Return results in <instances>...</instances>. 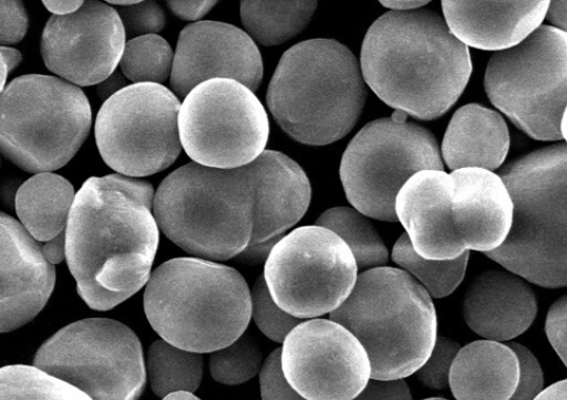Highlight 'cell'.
Returning a JSON list of instances; mask_svg holds the SVG:
<instances>
[{
  "instance_id": "8d00e7d4",
  "label": "cell",
  "mask_w": 567,
  "mask_h": 400,
  "mask_svg": "<svg viewBox=\"0 0 567 400\" xmlns=\"http://www.w3.org/2000/svg\"><path fill=\"white\" fill-rule=\"evenodd\" d=\"M508 346L516 351L522 368L518 388L509 400H536L544 391V372L539 360L520 343H509Z\"/></svg>"
},
{
  "instance_id": "277c9868",
  "label": "cell",
  "mask_w": 567,
  "mask_h": 400,
  "mask_svg": "<svg viewBox=\"0 0 567 400\" xmlns=\"http://www.w3.org/2000/svg\"><path fill=\"white\" fill-rule=\"evenodd\" d=\"M144 309L151 327L169 345L214 354L247 331L252 318L251 291L228 265L179 257L151 275Z\"/></svg>"
},
{
  "instance_id": "603a6c76",
  "label": "cell",
  "mask_w": 567,
  "mask_h": 400,
  "mask_svg": "<svg viewBox=\"0 0 567 400\" xmlns=\"http://www.w3.org/2000/svg\"><path fill=\"white\" fill-rule=\"evenodd\" d=\"M509 133L499 113L478 104L460 108L449 124L442 158L453 171L463 168L498 169L507 158Z\"/></svg>"
},
{
  "instance_id": "6da1fadb",
  "label": "cell",
  "mask_w": 567,
  "mask_h": 400,
  "mask_svg": "<svg viewBox=\"0 0 567 400\" xmlns=\"http://www.w3.org/2000/svg\"><path fill=\"white\" fill-rule=\"evenodd\" d=\"M361 69L365 83L386 105L434 120L461 98L472 61L445 18L420 9L377 19L365 35Z\"/></svg>"
},
{
  "instance_id": "d6986e66",
  "label": "cell",
  "mask_w": 567,
  "mask_h": 400,
  "mask_svg": "<svg viewBox=\"0 0 567 400\" xmlns=\"http://www.w3.org/2000/svg\"><path fill=\"white\" fill-rule=\"evenodd\" d=\"M54 265L22 223L2 213V333L27 326L47 306Z\"/></svg>"
},
{
  "instance_id": "9c48e42d",
  "label": "cell",
  "mask_w": 567,
  "mask_h": 400,
  "mask_svg": "<svg viewBox=\"0 0 567 400\" xmlns=\"http://www.w3.org/2000/svg\"><path fill=\"white\" fill-rule=\"evenodd\" d=\"M2 154L32 175L51 173L79 154L91 128L84 92L64 80L29 74L2 93Z\"/></svg>"
},
{
  "instance_id": "836d02e7",
  "label": "cell",
  "mask_w": 567,
  "mask_h": 400,
  "mask_svg": "<svg viewBox=\"0 0 567 400\" xmlns=\"http://www.w3.org/2000/svg\"><path fill=\"white\" fill-rule=\"evenodd\" d=\"M462 347L456 340L439 337L426 364L415 372L420 382L432 390H443L450 387V373Z\"/></svg>"
},
{
  "instance_id": "5bb4252c",
  "label": "cell",
  "mask_w": 567,
  "mask_h": 400,
  "mask_svg": "<svg viewBox=\"0 0 567 400\" xmlns=\"http://www.w3.org/2000/svg\"><path fill=\"white\" fill-rule=\"evenodd\" d=\"M358 272L348 244L315 224L298 228L277 243L264 277L279 308L309 320L342 307L354 290Z\"/></svg>"
},
{
  "instance_id": "74e56055",
  "label": "cell",
  "mask_w": 567,
  "mask_h": 400,
  "mask_svg": "<svg viewBox=\"0 0 567 400\" xmlns=\"http://www.w3.org/2000/svg\"><path fill=\"white\" fill-rule=\"evenodd\" d=\"M2 46L18 44L24 40L29 29L25 7L16 0H2Z\"/></svg>"
},
{
  "instance_id": "c3c4849f",
  "label": "cell",
  "mask_w": 567,
  "mask_h": 400,
  "mask_svg": "<svg viewBox=\"0 0 567 400\" xmlns=\"http://www.w3.org/2000/svg\"><path fill=\"white\" fill-rule=\"evenodd\" d=\"M43 4L48 11L52 12L54 15H68L79 11L84 2L74 0V2H44Z\"/></svg>"
},
{
  "instance_id": "5b68a950",
  "label": "cell",
  "mask_w": 567,
  "mask_h": 400,
  "mask_svg": "<svg viewBox=\"0 0 567 400\" xmlns=\"http://www.w3.org/2000/svg\"><path fill=\"white\" fill-rule=\"evenodd\" d=\"M354 54L333 40L302 42L282 54L268 106L293 140L324 146L343 139L365 106L368 91Z\"/></svg>"
},
{
  "instance_id": "b9f144b4",
  "label": "cell",
  "mask_w": 567,
  "mask_h": 400,
  "mask_svg": "<svg viewBox=\"0 0 567 400\" xmlns=\"http://www.w3.org/2000/svg\"><path fill=\"white\" fill-rule=\"evenodd\" d=\"M216 6L217 2H214V0H210V2H167L168 9L187 22L198 21Z\"/></svg>"
},
{
  "instance_id": "8992f818",
  "label": "cell",
  "mask_w": 567,
  "mask_h": 400,
  "mask_svg": "<svg viewBox=\"0 0 567 400\" xmlns=\"http://www.w3.org/2000/svg\"><path fill=\"white\" fill-rule=\"evenodd\" d=\"M330 319L362 343L371 379L417 372L437 341V312L423 285L403 270L381 266L358 275L354 290Z\"/></svg>"
},
{
  "instance_id": "e575fe53",
  "label": "cell",
  "mask_w": 567,
  "mask_h": 400,
  "mask_svg": "<svg viewBox=\"0 0 567 400\" xmlns=\"http://www.w3.org/2000/svg\"><path fill=\"white\" fill-rule=\"evenodd\" d=\"M126 36L135 38L157 34L165 28L163 9L155 2H137L134 6L116 9Z\"/></svg>"
},
{
  "instance_id": "7402d4cb",
  "label": "cell",
  "mask_w": 567,
  "mask_h": 400,
  "mask_svg": "<svg viewBox=\"0 0 567 400\" xmlns=\"http://www.w3.org/2000/svg\"><path fill=\"white\" fill-rule=\"evenodd\" d=\"M550 2H443L445 22L466 46L506 51L542 27Z\"/></svg>"
},
{
  "instance_id": "ee69618b",
  "label": "cell",
  "mask_w": 567,
  "mask_h": 400,
  "mask_svg": "<svg viewBox=\"0 0 567 400\" xmlns=\"http://www.w3.org/2000/svg\"><path fill=\"white\" fill-rule=\"evenodd\" d=\"M127 86L130 85L125 78V75L122 73V71H116L110 75L106 81L97 85V95L100 99L105 103L111 97H113V95L117 94Z\"/></svg>"
},
{
  "instance_id": "4316f807",
  "label": "cell",
  "mask_w": 567,
  "mask_h": 400,
  "mask_svg": "<svg viewBox=\"0 0 567 400\" xmlns=\"http://www.w3.org/2000/svg\"><path fill=\"white\" fill-rule=\"evenodd\" d=\"M204 359L202 354L169 345L164 339L151 345L146 373L156 396L165 398L176 392L194 393L202 383Z\"/></svg>"
},
{
  "instance_id": "681fc988",
  "label": "cell",
  "mask_w": 567,
  "mask_h": 400,
  "mask_svg": "<svg viewBox=\"0 0 567 400\" xmlns=\"http://www.w3.org/2000/svg\"><path fill=\"white\" fill-rule=\"evenodd\" d=\"M536 400H567V379L544 389Z\"/></svg>"
},
{
  "instance_id": "44dd1931",
  "label": "cell",
  "mask_w": 567,
  "mask_h": 400,
  "mask_svg": "<svg viewBox=\"0 0 567 400\" xmlns=\"http://www.w3.org/2000/svg\"><path fill=\"white\" fill-rule=\"evenodd\" d=\"M248 168L257 196L251 244L286 235L310 206L311 185L305 169L275 150L264 151Z\"/></svg>"
},
{
  "instance_id": "2e32d148",
  "label": "cell",
  "mask_w": 567,
  "mask_h": 400,
  "mask_svg": "<svg viewBox=\"0 0 567 400\" xmlns=\"http://www.w3.org/2000/svg\"><path fill=\"white\" fill-rule=\"evenodd\" d=\"M281 368L307 400H352L371 379L362 343L331 319L299 324L282 343Z\"/></svg>"
},
{
  "instance_id": "f35d334b",
  "label": "cell",
  "mask_w": 567,
  "mask_h": 400,
  "mask_svg": "<svg viewBox=\"0 0 567 400\" xmlns=\"http://www.w3.org/2000/svg\"><path fill=\"white\" fill-rule=\"evenodd\" d=\"M545 331L567 368V294L557 299L546 316Z\"/></svg>"
},
{
  "instance_id": "d590c367",
  "label": "cell",
  "mask_w": 567,
  "mask_h": 400,
  "mask_svg": "<svg viewBox=\"0 0 567 400\" xmlns=\"http://www.w3.org/2000/svg\"><path fill=\"white\" fill-rule=\"evenodd\" d=\"M262 400H307L288 382L281 368V348L274 350L264 361L259 373Z\"/></svg>"
},
{
  "instance_id": "816d5d0a",
  "label": "cell",
  "mask_w": 567,
  "mask_h": 400,
  "mask_svg": "<svg viewBox=\"0 0 567 400\" xmlns=\"http://www.w3.org/2000/svg\"><path fill=\"white\" fill-rule=\"evenodd\" d=\"M163 400H202L192 392H176L173 394H168Z\"/></svg>"
},
{
  "instance_id": "e0dca14e",
  "label": "cell",
  "mask_w": 567,
  "mask_h": 400,
  "mask_svg": "<svg viewBox=\"0 0 567 400\" xmlns=\"http://www.w3.org/2000/svg\"><path fill=\"white\" fill-rule=\"evenodd\" d=\"M126 46L121 18L111 6L84 2L68 15H53L42 36L48 69L75 86L100 85L117 71Z\"/></svg>"
},
{
  "instance_id": "7bdbcfd3",
  "label": "cell",
  "mask_w": 567,
  "mask_h": 400,
  "mask_svg": "<svg viewBox=\"0 0 567 400\" xmlns=\"http://www.w3.org/2000/svg\"><path fill=\"white\" fill-rule=\"evenodd\" d=\"M284 236L286 235L277 236L268 241L251 244L247 248V250H245L240 255L237 256V260L240 263L248 265H258L264 262L267 263L274 251V248Z\"/></svg>"
},
{
  "instance_id": "f1b7e54d",
  "label": "cell",
  "mask_w": 567,
  "mask_h": 400,
  "mask_svg": "<svg viewBox=\"0 0 567 400\" xmlns=\"http://www.w3.org/2000/svg\"><path fill=\"white\" fill-rule=\"evenodd\" d=\"M468 259L470 253L449 261L424 259L414 251L408 234L395 242L392 251L394 263L417 280L432 298H444L457 291L465 277Z\"/></svg>"
},
{
  "instance_id": "f5cc1de1",
  "label": "cell",
  "mask_w": 567,
  "mask_h": 400,
  "mask_svg": "<svg viewBox=\"0 0 567 400\" xmlns=\"http://www.w3.org/2000/svg\"><path fill=\"white\" fill-rule=\"evenodd\" d=\"M560 130H561V137L566 141V145H567V107H566L564 116H563Z\"/></svg>"
},
{
  "instance_id": "52a82bcc",
  "label": "cell",
  "mask_w": 567,
  "mask_h": 400,
  "mask_svg": "<svg viewBox=\"0 0 567 400\" xmlns=\"http://www.w3.org/2000/svg\"><path fill=\"white\" fill-rule=\"evenodd\" d=\"M257 196L248 166L218 169L187 164L156 192L159 230L188 254L226 261L251 244Z\"/></svg>"
},
{
  "instance_id": "9a60e30c",
  "label": "cell",
  "mask_w": 567,
  "mask_h": 400,
  "mask_svg": "<svg viewBox=\"0 0 567 400\" xmlns=\"http://www.w3.org/2000/svg\"><path fill=\"white\" fill-rule=\"evenodd\" d=\"M179 133L182 146L194 162L236 169L266 151L270 124L254 91L236 81L214 80L184 99Z\"/></svg>"
},
{
  "instance_id": "3957f363",
  "label": "cell",
  "mask_w": 567,
  "mask_h": 400,
  "mask_svg": "<svg viewBox=\"0 0 567 400\" xmlns=\"http://www.w3.org/2000/svg\"><path fill=\"white\" fill-rule=\"evenodd\" d=\"M395 214L414 251L427 260H456L498 250L514 222V202L501 176L481 168L424 170L403 187Z\"/></svg>"
},
{
  "instance_id": "4fadbf2b",
  "label": "cell",
  "mask_w": 567,
  "mask_h": 400,
  "mask_svg": "<svg viewBox=\"0 0 567 400\" xmlns=\"http://www.w3.org/2000/svg\"><path fill=\"white\" fill-rule=\"evenodd\" d=\"M177 95L158 84H132L105 102L96 141L118 175L142 178L174 165L182 151Z\"/></svg>"
},
{
  "instance_id": "cb8c5ba5",
  "label": "cell",
  "mask_w": 567,
  "mask_h": 400,
  "mask_svg": "<svg viewBox=\"0 0 567 400\" xmlns=\"http://www.w3.org/2000/svg\"><path fill=\"white\" fill-rule=\"evenodd\" d=\"M520 361L508 345L476 340L462 348L450 373L457 400H509L520 380Z\"/></svg>"
},
{
  "instance_id": "ab89813d",
  "label": "cell",
  "mask_w": 567,
  "mask_h": 400,
  "mask_svg": "<svg viewBox=\"0 0 567 400\" xmlns=\"http://www.w3.org/2000/svg\"><path fill=\"white\" fill-rule=\"evenodd\" d=\"M102 181L106 187L118 190V192L140 201L151 212H154L156 193L153 185L147 181L122 175L106 176L102 178Z\"/></svg>"
},
{
  "instance_id": "f907efd6",
  "label": "cell",
  "mask_w": 567,
  "mask_h": 400,
  "mask_svg": "<svg viewBox=\"0 0 567 400\" xmlns=\"http://www.w3.org/2000/svg\"><path fill=\"white\" fill-rule=\"evenodd\" d=\"M381 4L391 11L408 12L424 9L429 6V2H419V0H415V2H411V0H408V2H396L394 0V2H382Z\"/></svg>"
},
{
  "instance_id": "7a4b0ae2",
  "label": "cell",
  "mask_w": 567,
  "mask_h": 400,
  "mask_svg": "<svg viewBox=\"0 0 567 400\" xmlns=\"http://www.w3.org/2000/svg\"><path fill=\"white\" fill-rule=\"evenodd\" d=\"M158 243V223L143 203L102 178L83 185L66 228V261L91 309L111 310L142 291Z\"/></svg>"
},
{
  "instance_id": "d4e9b609",
  "label": "cell",
  "mask_w": 567,
  "mask_h": 400,
  "mask_svg": "<svg viewBox=\"0 0 567 400\" xmlns=\"http://www.w3.org/2000/svg\"><path fill=\"white\" fill-rule=\"evenodd\" d=\"M75 197L63 177L35 175L18 188L16 212L34 240L48 242L66 231Z\"/></svg>"
},
{
  "instance_id": "1f68e13d",
  "label": "cell",
  "mask_w": 567,
  "mask_h": 400,
  "mask_svg": "<svg viewBox=\"0 0 567 400\" xmlns=\"http://www.w3.org/2000/svg\"><path fill=\"white\" fill-rule=\"evenodd\" d=\"M264 366L262 352L257 340L250 335L213 354L210 371L216 382L225 386H240L249 382Z\"/></svg>"
},
{
  "instance_id": "60d3db41",
  "label": "cell",
  "mask_w": 567,
  "mask_h": 400,
  "mask_svg": "<svg viewBox=\"0 0 567 400\" xmlns=\"http://www.w3.org/2000/svg\"><path fill=\"white\" fill-rule=\"evenodd\" d=\"M352 400H413L404 379H370L365 389Z\"/></svg>"
},
{
  "instance_id": "db71d44e",
  "label": "cell",
  "mask_w": 567,
  "mask_h": 400,
  "mask_svg": "<svg viewBox=\"0 0 567 400\" xmlns=\"http://www.w3.org/2000/svg\"><path fill=\"white\" fill-rule=\"evenodd\" d=\"M424 400H449V399H445V398H427V399H424Z\"/></svg>"
},
{
  "instance_id": "bcb514c9",
  "label": "cell",
  "mask_w": 567,
  "mask_h": 400,
  "mask_svg": "<svg viewBox=\"0 0 567 400\" xmlns=\"http://www.w3.org/2000/svg\"><path fill=\"white\" fill-rule=\"evenodd\" d=\"M23 55L18 50L2 46V93L7 88L9 73L21 64Z\"/></svg>"
},
{
  "instance_id": "30bf717a",
  "label": "cell",
  "mask_w": 567,
  "mask_h": 400,
  "mask_svg": "<svg viewBox=\"0 0 567 400\" xmlns=\"http://www.w3.org/2000/svg\"><path fill=\"white\" fill-rule=\"evenodd\" d=\"M487 97L525 135L559 141L567 107V34L542 25L519 45L489 60Z\"/></svg>"
},
{
  "instance_id": "f6af8a7d",
  "label": "cell",
  "mask_w": 567,
  "mask_h": 400,
  "mask_svg": "<svg viewBox=\"0 0 567 400\" xmlns=\"http://www.w3.org/2000/svg\"><path fill=\"white\" fill-rule=\"evenodd\" d=\"M43 253L53 265L63 262L66 259V231L48 241L43 246Z\"/></svg>"
},
{
  "instance_id": "d6a6232c",
  "label": "cell",
  "mask_w": 567,
  "mask_h": 400,
  "mask_svg": "<svg viewBox=\"0 0 567 400\" xmlns=\"http://www.w3.org/2000/svg\"><path fill=\"white\" fill-rule=\"evenodd\" d=\"M252 318L259 330L271 340L282 345L290 333L305 319L289 315L279 308L268 288L266 277L259 276L251 290Z\"/></svg>"
},
{
  "instance_id": "4dcf8cb0",
  "label": "cell",
  "mask_w": 567,
  "mask_h": 400,
  "mask_svg": "<svg viewBox=\"0 0 567 400\" xmlns=\"http://www.w3.org/2000/svg\"><path fill=\"white\" fill-rule=\"evenodd\" d=\"M2 400H92L81 390L40 369L10 366L2 369Z\"/></svg>"
},
{
  "instance_id": "7c38bea8",
  "label": "cell",
  "mask_w": 567,
  "mask_h": 400,
  "mask_svg": "<svg viewBox=\"0 0 567 400\" xmlns=\"http://www.w3.org/2000/svg\"><path fill=\"white\" fill-rule=\"evenodd\" d=\"M33 367L92 400H138L147 378L140 338L107 318L74 322L54 334L37 351Z\"/></svg>"
},
{
  "instance_id": "ffe728a7",
  "label": "cell",
  "mask_w": 567,
  "mask_h": 400,
  "mask_svg": "<svg viewBox=\"0 0 567 400\" xmlns=\"http://www.w3.org/2000/svg\"><path fill=\"white\" fill-rule=\"evenodd\" d=\"M538 312L534 290L508 271H488L471 283L463 301L467 327L487 340L507 341L533 326Z\"/></svg>"
},
{
  "instance_id": "83f0119b",
  "label": "cell",
  "mask_w": 567,
  "mask_h": 400,
  "mask_svg": "<svg viewBox=\"0 0 567 400\" xmlns=\"http://www.w3.org/2000/svg\"><path fill=\"white\" fill-rule=\"evenodd\" d=\"M316 225L327 228L350 248L358 271L368 272L381 269L389 261V252L374 227L355 209L337 207L329 209L316 221Z\"/></svg>"
},
{
  "instance_id": "ba28073f",
  "label": "cell",
  "mask_w": 567,
  "mask_h": 400,
  "mask_svg": "<svg viewBox=\"0 0 567 400\" xmlns=\"http://www.w3.org/2000/svg\"><path fill=\"white\" fill-rule=\"evenodd\" d=\"M514 202L512 231L485 254L543 288L567 287V145L526 155L502 170Z\"/></svg>"
},
{
  "instance_id": "484cf974",
  "label": "cell",
  "mask_w": 567,
  "mask_h": 400,
  "mask_svg": "<svg viewBox=\"0 0 567 400\" xmlns=\"http://www.w3.org/2000/svg\"><path fill=\"white\" fill-rule=\"evenodd\" d=\"M317 6V2H241L240 17L254 41L277 46L306 30Z\"/></svg>"
},
{
  "instance_id": "f546056e",
  "label": "cell",
  "mask_w": 567,
  "mask_h": 400,
  "mask_svg": "<svg viewBox=\"0 0 567 400\" xmlns=\"http://www.w3.org/2000/svg\"><path fill=\"white\" fill-rule=\"evenodd\" d=\"M175 53L157 34L144 35L126 43L121 71L134 84H158L172 77Z\"/></svg>"
},
{
  "instance_id": "8fae6325",
  "label": "cell",
  "mask_w": 567,
  "mask_h": 400,
  "mask_svg": "<svg viewBox=\"0 0 567 400\" xmlns=\"http://www.w3.org/2000/svg\"><path fill=\"white\" fill-rule=\"evenodd\" d=\"M424 170H444L440 145L426 128L405 116L368 124L349 144L340 180L355 211L395 222V201L403 187Z\"/></svg>"
},
{
  "instance_id": "7dc6e473",
  "label": "cell",
  "mask_w": 567,
  "mask_h": 400,
  "mask_svg": "<svg viewBox=\"0 0 567 400\" xmlns=\"http://www.w3.org/2000/svg\"><path fill=\"white\" fill-rule=\"evenodd\" d=\"M546 19L551 27L567 34V2H550Z\"/></svg>"
},
{
  "instance_id": "ac0fdd59",
  "label": "cell",
  "mask_w": 567,
  "mask_h": 400,
  "mask_svg": "<svg viewBox=\"0 0 567 400\" xmlns=\"http://www.w3.org/2000/svg\"><path fill=\"white\" fill-rule=\"evenodd\" d=\"M236 81L251 91L262 81V60L252 38L243 30L218 22H199L179 34L172 86L186 98L203 83Z\"/></svg>"
}]
</instances>
